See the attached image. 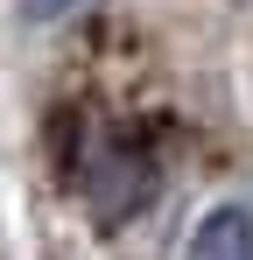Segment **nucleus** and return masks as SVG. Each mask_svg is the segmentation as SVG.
<instances>
[{
    "mask_svg": "<svg viewBox=\"0 0 253 260\" xmlns=\"http://www.w3.org/2000/svg\"><path fill=\"white\" fill-rule=\"evenodd\" d=\"M84 0H21V14L28 21H64V14H78Z\"/></svg>",
    "mask_w": 253,
    "mask_h": 260,
    "instance_id": "obj_3",
    "label": "nucleus"
},
{
    "mask_svg": "<svg viewBox=\"0 0 253 260\" xmlns=\"http://www.w3.org/2000/svg\"><path fill=\"white\" fill-rule=\"evenodd\" d=\"M183 260H253V211L246 204H218V211L197 218Z\"/></svg>",
    "mask_w": 253,
    "mask_h": 260,
    "instance_id": "obj_2",
    "label": "nucleus"
},
{
    "mask_svg": "<svg viewBox=\"0 0 253 260\" xmlns=\"http://www.w3.org/2000/svg\"><path fill=\"white\" fill-rule=\"evenodd\" d=\"M71 190H78L84 218H91L99 232H120L126 218L148 204V190H155V162H148V148L99 134V141H84L78 155H71Z\"/></svg>",
    "mask_w": 253,
    "mask_h": 260,
    "instance_id": "obj_1",
    "label": "nucleus"
}]
</instances>
